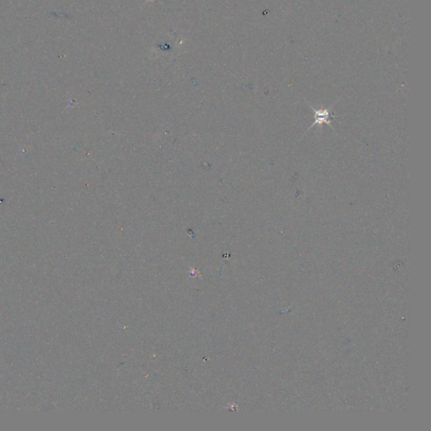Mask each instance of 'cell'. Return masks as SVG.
<instances>
[{"label": "cell", "mask_w": 431, "mask_h": 431, "mask_svg": "<svg viewBox=\"0 0 431 431\" xmlns=\"http://www.w3.org/2000/svg\"><path fill=\"white\" fill-rule=\"evenodd\" d=\"M314 111V119L315 122H313V124L310 127V128H313L314 126H319V128L322 127V124L328 125L329 127H331V120L334 119V116L331 114V108L330 109H315L313 108Z\"/></svg>", "instance_id": "obj_1"}]
</instances>
